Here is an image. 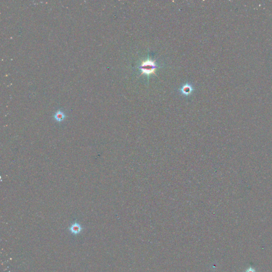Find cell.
Segmentation results:
<instances>
[{"instance_id": "6da1fadb", "label": "cell", "mask_w": 272, "mask_h": 272, "mask_svg": "<svg viewBox=\"0 0 272 272\" xmlns=\"http://www.w3.org/2000/svg\"><path fill=\"white\" fill-rule=\"evenodd\" d=\"M157 68L158 66H157L155 61L148 59L146 61H143L138 68L141 72V74H145L149 76L150 74H155V71Z\"/></svg>"}, {"instance_id": "7a4b0ae2", "label": "cell", "mask_w": 272, "mask_h": 272, "mask_svg": "<svg viewBox=\"0 0 272 272\" xmlns=\"http://www.w3.org/2000/svg\"><path fill=\"white\" fill-rule=\"evenodd\" d=\"M180 93L185 96H189L194 91V88L191 85L189 84H186L182 86L179 89Z\"/></svg>"}, {"instance_id": "3957f363", "label": "cell", "mask_w": 272, "mask_h": 272, "mask_svg": "<svg viewBox=\"0 0 272 272\" xmlns=\"http://www.w3.org/2000/svg\"><path fill=\"white\" fill-rule=\"evenodd\" d=\"M69 230L73 234H78L82 230V227L79 223H75L71 225L69 228Z\"/></svg>"}, {"instance_id": "277c9868", "label": "cell", "mask_w": 272, "mask_h": 272, "mask_svg": "<svg viewBox=\"0 0 272 272\" xmlns=\"http://www.w3.org/2000/svg\"><path fill=\"white\" fill-rule=\"evenodd\" d=\"M65 118V115L64 113L61 111H58L54 116L55 119L58 122L62 121Z\"/></svg>"}]
</instances>
